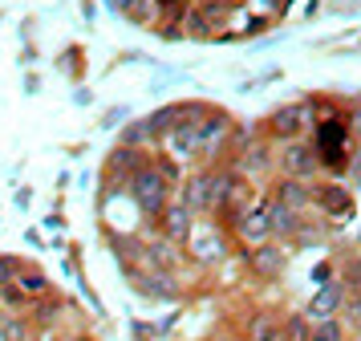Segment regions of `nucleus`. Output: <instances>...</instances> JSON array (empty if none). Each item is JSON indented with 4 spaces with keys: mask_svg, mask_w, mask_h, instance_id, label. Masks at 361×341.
<instances>
[{
    "mask_svg": "<svg viewBox=\"0 0 361 341\" xmlns=\"http://www.w3.org/2000/svg\"><path fill=\"white\" fill-rule=\"evenodd\" d=\"M130 191H134V203L147 211V215H159L166 211V175L159 167H142L130 175Z\"/></svg>",
    "mask_w": 361,
    "mask_h": 341,
    "instance_id": "1",
    "label": "nucleus"
},
{
    "mask_svg": "<svg viewBox=\"0 0 361 341\" xmlns=\"http://www.w3.org/2000/svg\"><path fill=\"white\" fill-rule=\"evenodd\" d=\"M224 183H228V179H219V175H195L187 183V191H183V208H191V211L212 208L215 191H224Z\"/></svg>",
    "mask_w": 361,
    "mask_h": 341,
    "instance_id": "2",
    "label": "nucleus"
},
{
    "mask_svg": "<svg viewBox=\"0 0 361 341\" xmlns=\"http://www.w3.org/2000/svg\"><path fill=\"white\" fill-rule=\"evenodd\" d=\"M312 122V110L309 106H280L272 114V130H276L280 138H300Z\"/></svg>",
    "mask_w": 361,
    "mask_h": 341,
    "instance_id": "3",
    "label": "nucleus"
},
{
    "mask_svg": "<svg viewBox=\"0 0 361 341\" xmlns=\"http://www.w3.org/2000/svg\"><path fill=\"white\" fill-rule=\"evenodd\" d=\"M284 171H288V179H309L312 171H317V162H321V155L312 150L309 143H288V150H284Z\"/></svg>",
    "mask_w": 361,
    "mask_h": 341,
    "instance_id": "4",
    "label": "nucleus"
},
{
    "mask_svg": "<svg viewBox=\"0 0 361 341\" xmlns=\"http://www.w3.org/2000/svg\"><path fill=\"white\" fill-rule=\"evenodd\" d=\"M341 146H345V126L341 122H325L317 134V155L329 159L325 167H341Z\"/></svg>",
    "mask_w": 361,
    "mask_h": 341,
    "instance_id": "5",
    "label": "nucleus"
},
{
    "mask_svg": "<svg viewBox=\"0 0 361 341\" xmlns=\"http://www.w3.org/2000/svg\"><path fill=\"white\" fill-rule=\"evenodd\" d=\"M240 232H244V240H252V244H268V236H272V211L268 208L247 211L244 220H240Z\"/></svg>",
    "mask_w": 361,
    "mask_h": 341,
    "instance_id": "6",
    "label": "nucleus"
},
{
    "mask_svg": "<svg viewBox=\"0 0 361 341\" xmlns=\"http://www.w3.org/2000/svg\"><path fill=\"white\" fill-rule=\"evenodd\" d=\"M337 305H341V285H321V289L312 292V301H309V317H312V321L333 317Z\"/></svg>",
    "mask_w": 361,
    "mask_h": 341,
    "instance_id": "7",
    "label": "nucleus"
},
{
    "mask_svg": "<svg viewBox=\"0 0 361 341\" xmlns=\"http://www.w3.org/2000/svg\"><path fill=\"white\" fill-rule=\"evenodd\" d=\"M187 114H191V106H163L159 114H150V118H147V122H150V134H154V138L163 134V138H166V134L179 126Z\"/></svg>",
    "mask_w": 361,
    "mask_h": 341,
    "instance_id": "8",
    "label": "nucleus"
},
{
    "mask_svg": "<svg viewBox=\"0 0 361 341\" xmlns=\"http://www.w3.org/2000/svg\"><path fill=\"white\" fill-rule=\"evenodd\" d=\"M280 260H284V256H280L272 244H256V252H252V268H256L260 276H276L280 273Z\"/></svg>",
    "mask_w": 361,
    "mask_h": 341,
    "instance_id": "9",
    "label": "nucleus"
},
{
    "mask_svg": "<svg viewBox=\"0 0 361 341\" xmlns=\"http://www.w3.org/2000/svg\"><path fill=\"white\" fill-rule=\"evenodd\" d=\"M317 203L325 211H333V215H345V211L353 208V199H349L345 187H321V191H317Z\"/></svg>",
    "mask_w": 361,
    "mask_h": 341,
    "instance_id": "10",
    "label": "nucleus"
},
{
    "mask_svg": "<svg viewBox=\"0 0 361 341\" xmlns=\"http://www.w3.org/2000/svg\"><path fill=\"white\" fill-rule=\"evenodd\" d=\"M247 337L252 341H284V325H276L272 317H252V325H247Z\"/></svg>",
    "mask_w": 361,
    "mask_h": 341,
    "instance_id": "11",
    "label": "nucleus"
},
{
    "mask_svg": "<svg viewBox=\"0 0 361 341\" xmlns=\"http://www.w3.org/2000/svg\"><path fill=\"white\" fill-rule=\"evenodd\" d=\"M276 199L280 203H284V208H305V203H309V191H305V183H300V179H284V183H280V191H276Z\"/></svg>",
    "mask_w": 361,
    "mask_h": 341,
    "instance_id": "12",
    "label": "nucleus"
},
{
    "mask_svg": "<svg viewBox=\"0 0 361 341\" xmlns=\"http://www.w3.org/2000/svg\"><path fill=\"white\" fill-rule=\"evenodd\" d=\"M309 341H345V325L337 317H321V321H312Z\"/></svg>",
    "mask_w": 361,
    "mask_h": 341,
    "instance_id": "13",
    "label": "nucleus"
},
{
    "mask_svg": "<svg viewBox=\"0 0 361 341\" xmlns=\"http://www.w3.org/2000/svg\"><path fill=\"white\" fill-rule=\"evenodd\" d=\"M187 220H191V208H171L166 211V236H171V240H183V236H187Z\"/></svg>",
    "mask_w": 361,
    "mask_h": 341,
    "instance_id": "14",
    "label": "nucleus"
},
{
    "mask_svg": "<svg viewBox=\"0 0 361 341\" xmlns=\"http://www.w3.org/2000/svg\"><path fill=\"white\" fill-rule=\"evenodd\" d=\"M17 280H20V289L29 292V297H45V292H49V276L45 273H20Z\"/></svg>",
    "mask_w": 361,
    "mask_h": 341,
    "instance_id": "15",
    "label": "nucleus"
},
{
    "mask_svg": "<svg viewBox=\"0 0 361 341\" xmlns=\"http://www.w3.org/2000/svg\"><path fill=\"white\" fill-rule=\"evenodd\" d=\"M138 289L147 292V297H175V285L159 280V276H138Z\"/></svg>",
    "mask_w": 361,
    "mask_h": 341,
    "instance_id": "16",
    "label": "nucleus"
},
{
    "mask_svg": "<svg viewBox=\"0 0 361 341\" xmlns=\"http://www.w3.org/2000/svg\"><path fill=\"white\" fill-rule=\"evenodd\" d=\"M284 333H288V341H309V333H312V317H309V313H305V317H293Z\"/></svg>",
    "mask_w": 361,
    "mask_h": 341,
    "instance_id": "17",
    "label": "nucleus"
},
{
    "mask_svg": "<svg viewBox=\"0 0 361 341\" xmlns=\"http://www.w3.org/2000/svg\"><path fill=\"white\" fill-rule=\"evenodd\" d=\"M0 341H29L25 321H4V325H0Z\"/></svg>",
    "mask_w": 361,
    "mask_h": 341,
    "instance_id": "18",
    "label": "nucleus"
},
{
    "mask_svg": "<svg viewBox=\"0 0 361 341\" xmlns=\"http://www.w3.org/2000/svg\"><path fill=\"white\" fill-rule=\"evenodd\" d=\"M142 138H150V122H134V126H126V134H122V146H138Z\"/></svg>",
    "mask_w": 361,
    "mask_h": 341,
    "instance_id": "19",
    "label": "nucleus"
},
{
    "mask_svg": "<svg viewBox=\"0 0 361 341\" xmlns=\"http://www.w3.org/2000/svg\"><path fill=\"white\" fill-rule=\"evenodd\" d=\"M8 280H13V260H8V256H0V289H4Z\"/></svg>",
    "mask_w": 361,
    "mask_h": 341,
    "instance_id": "20",
    "label": "nucleus"
},
{
    "mask_svg": "<svg viewBox=\"0 0 361 341\" xmlns=\"http://www.w3.org/2000/svg\"><path fill=\"white\" fill-rule=\"evenodd\" d=\"M353 321H357V329H361V301H353Z\"/></svg>",
    "mask_w": 361,
    "mask_h": 341,
    "instance_id": "21",
    "label": "nucleus"
},
{
    "mask_svg": "<svg viewBox=\"0 0 361 341\" xmlns=\"http://www.w3.org/2000/svg\"><path fill=\"white\" fill-rule=\"evenodd\" d=\"M134 4H138V0H118V8H126V13H130Z\"/></svg>",
    "mask_w": 361,
    "mask_h": 341,
    "instance_id": "22",
    "label": "nucleus"
},
{
    "mask_svg": "<svg viewBox=\"0 0 361 341\" xmlns=\"http://www.w3.org/2000/svg\"><path fill=\"white\" fill-rule=\"evenodd\" d=\"M260 4H268V8H284V0H260Z\"/></svg>",
    "mask_w": 361,
    "mask_h": 341,
    "instance_id": "23",
    "label": "nucleus"
},
{
    "mask_svg": "<svg viewBox=\"0 0 361 341\" xmlns=\"http://www.w3.org/2000/svg\"><path fill=\"white\" fill-rule=\"evenodd\" d=\"M154 4H179V0H154Z\"/></svg>",
    "mask_w": 361,
    "mask_h": 341,
    "instance_id": "24",
    "label": "nucleus"
}]
</instances>
